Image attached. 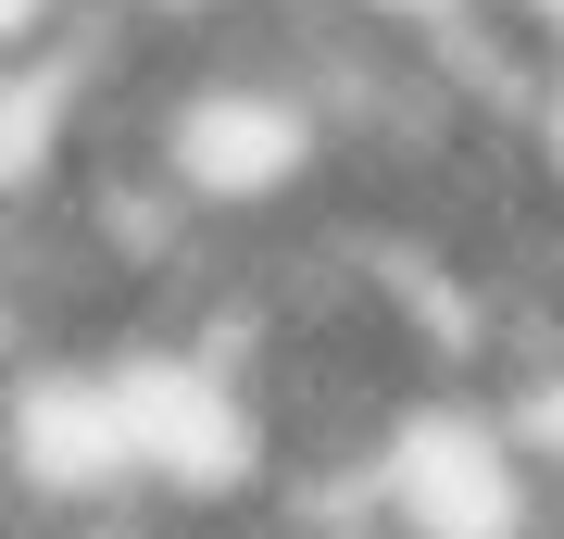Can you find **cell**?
Returning <instances> with one entry per match:
<instances>
[{
	"mask_svg": "<svg viewBox=\"0 0 564 539\" xmlns=\"http://www.w3.org/2000/svg\"><path fill=\"white\" fill-rule=\"evenodd\" d=\"M502 151H514V188L564 226V39H540V63H527V88H514V114H502Z\"/></svg>",
	"mask_w": 564,
	"mask_h": 539,
	"instance_id": "obj_1",
	"label": "cell"
},
{
	"mask_svg": "<svg viewBox=\"0 0 564 539\" xmlns=\"http://www.w3.org/2000/svg\"><path fill=\"white\" fill-rule=\"evenodd\" d=\"M552 539H564V515H552Z\"/></svg>",
	"mask_w": 564,
	"mask_h": 539,
	"instance_id": "obj_2",
	"label": "cell"
}]
</instances>
